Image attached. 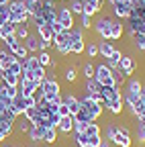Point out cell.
Here are the masks:
<instances>
[{
  "label": "cell",
  "instance_id": "obj_1",
  "mask_svg": "<svg viewBox=\"0 0 145 147\" xmlns=\"http://www.w3.org/2000/svg\"><path fill=\"white\" fill-rule=\"evenodd\" d=\"M8 23L12 25H27L29 23V12H27V6H25V0H10L8 2Z\"/></svg>",
  "mask_w": 145,
  "mask_h": 147
},
{
  "label": "cell",
  "instance_id": "obj_2",
  "mask_svg": "<svg viewBox=\"0 0 145 147\" xmlns=\"http://www.w3.org/2000/svg\"><path fill=\"white\" fill-rule=\"evenodd\" d=\"M80 104H82V110L90 117V121H98V119H100V115L104 113V108H102L98 102H94L88 94H84V96L80 98Z\"/></svg>",
  "mask_w": 145,
  "mask_h": 147
},
{
  "label": "cell",
  "instance_id": "obj_3",
  "mask_svg": "<svg viewBox=\"0 0 145 147\" xmlns=\"http://www.w3.org/2000/svg\"><path fill=\"white\" fill-rule=\"evenodd\" d=\"M113 21L115 18H111V16H98L92 23V29L96 31V35L102 41H111V25H113Z\"/></svg>",
  "mask_w": 145,
  "mask_h": 147
},
{
  "label": "cell",
  "instance_id": "obj_4",
  "mask_svg": "<svg viewBox=\"0 0 145 147\" xmlns=\"http://www.w3.org/2000/svg\"><path fill=\"white\" fill-rule=\"evenodd\" d=\"M94 80H96L100 86H117V84H115V76H113V69L108 67L106 63H98V65H96Z\"/></svg>",
  "mask_w": 145,
  "mask_h": 147
},
{
  "label": "cell",
  "instance_id": "obj_5",
  "mask_svg": "<svg viewBox=\"0 0 145 147\" xmlns=\"http://www.w3.org/2000/svg\"><path fill=\"white\" fill-rule=\"evenodd\" d=\"M111 143L117 145V147H131L133 145V137H131L129 127L127 125H117V135H115V139Z\"/></svg>",
  "mask_w": 145,
  "mask_h": 147
},
{
  "label": "cell",
  "instance_id": "obj_6",
  "mask_svg": "<svg viewBox=\"0 0 145 147\" xmlns=\"http://www.w3.org/2000/svg\"><path fill=\"white\" fill-rule=\"evenodd\" d=\"M53 47L57 49V53L61 55V57H65V55H69L71 51H69V33L67 31H61V33H57L55 37H53Z\"/></svg>",
  "mask_w": 145,
  "mask_h": 147
},
{
  "label": "cell",
  "instance_id": "obj_7",
  "mask_svg": "<svg viewBox=\"0 0 145 147\" xmlns=\"http://www.w3.org/2000/svg\"><path fill=\"white\" fill-rule=\"evenodd\" d=\"M57 23L63 27V31H69V29H74V14H71L69 6H63L57 10Z\"/></svg>",
  "mask_w": 145,
  "mask_h": 147
},
{
  "label": "cell",
  "instance_id": "obj_8",
  "mask_svg": "<svg viewBox=\"0 0 145 147\" xmlns=\"http://www.w3.org/2000/svg\"><path fill=\"white\" fill-rule=\"evenodd\" d=\"M131 8H133V6L127 2V0H119V2L113 4V14L119 18V21H127L129 14H131Z\"/></svg>",
  "mask_w": 145,
  "mask_h": 147
},
{
  "label": "cell",
  "instance_id": "obj_9",
  "mask_svg": "<svg viewBox=\"0 0 145 147\" xmlns=\"http://www.w3.org/2000/svg\"><path fill=\"white\" fill-rule=\"evenodd\" d=\"M119 69L125 74L127 78L133 76L135 69H137V61L131 57V55H121V59H119Z\"/></svg>",
  "mask_w": 145,
  "mask_h": 147
},
{
  "label": "cell",
  "instance_id": "obj_10",
  "mask_svg": "<svg viewBox=\"0 0 145 147\" xmlns=\"http://www.w3.org/2000/svg\"><path fill=\"white\" fill-rule=\"evenodd\" d=\"M74 123H76L74 115L61 117V119H59V123H57V133H61V135H69V133H74Z\"/></svg>",
  "mask_w": 145,
  "mask_h": 147
},
{
  "label": "cell",
  "instance_id": "obj_11",
  "mask_svg": "<svg viewBox=\"0 0 145 147\" xmlns=\"http://www.w3.org/2000/svg\"><path fill=\"white\" fill-rule=\"evenodd\" d=\"M16 88H19V94H21V96H33L35 88H37V82H35V80H25V78H21Z\"/></svg>",
  "mask_w": 145,
  "mask_h": 147
},
{
  "label": "cell",
  "instance_id": "obj_12",
  "mask_svg": "<svg viewBox=\"0 0 145 147\" xmlns=\"http://www.w3.org/2000/svg\"><path fill=\"white\" fill-rule=\"evenodd\" d=\"M8 108L12 110V115H14V117L25 115V110H27V106H25V98H23L21 94H16V96L12 98V102H10V106H8Z\"/></svg>",
  "mask_w": 145,
  "mask_h": 147
},
{
  "label": "cell",
  "instance_id": "obj_13",
  "mask_svg": "<svg viewBox=\"0 0 145 147\" xmlns=\"http://www.w3.org/2000/svg\"><path fill=\"white\" fill-rule=\"evenodd\" d=\"M104 108H106L111 115L119 117V115H123V110H125V100H123V98H117V100H108V102L104 104Z\"/></svg>",
  "mask_w": 145,
  "mask_h": 147
},
{
  "label": "cell",
  "instance_id": "obj_14",
  "mask_svg": "<svg viewBox=\"0 0 145 147\" xmlns=\"http://www.w3.org/2000/svg\"><path fill=\"white\" fill-rule=\"evenodd\" d=\"M135 141L139 145H145V119H135Z\"/></svg>",
  "mask_w": 145,
  "mask_h": 147
},
{
  "label": "cell",
  "instance_id": "obj_15",
  "mask_svg": "<svg viewBox=\"0 0 145 147\" xmlns=\"http://www.w3.org/2000/svg\"><path fill=\"white\" fill-rule=\"evenodd\" d=\"M63 104H65V106L69 108V113H71V115H76L78 110L82 108V104H80V98H78V96H74L71 92L63 96Z\"/></svg>",
  "mask_w": 145,
  "mask_h": 147
},
{
  "label": "cell",
  "instance_id": "obj_16",
  "mask_svg": "<svg viewBox=\"0 0 145 147\" xmlns=\"http://www.w3.org/2000/svg\"><path fill=\"white\" fill-rule=\"evenodd\" d=\"M14 59H19V57H16L14 53H10L6 47H4V49H0V71H4Z\"/></svg>",
  "mask_w": 145,
  "mask_h": 147
},
{
  "label": "cell",
  "instance_id": "obj_17",
  "mask_svg": "<svg viewBox=\"0 0 145 147\" xmlns=\"http://www.w3.org/2000/svg\"><path fill=\"white\" fill-rule=\"evenodd\" d=\"M41 141H43L45 145H53V143H57V129H55V127L43 129V131H41Z\"/></svg>",
  "mask_w": 145,
  "mask_h": 147
},
{
  "label": "cell",
  "instance_id": "obj_18",
  "mask_svg": "<svg viewBox=\"0 0 145 147\" xmlns=\"http://www.w3.org/2000/svg\"><path fill=\"white\" fill-rule=\"evenodd\" d=\"M123 35H125L123 21L115 18V21H113V25H111V41H119V39H123Z\"/></svg>",
  "mask_w": 145,
  "mask_h": 147
},
{
  "label": "cell",
  "instance_id": "obj_19",
  "mask_svg": "<svg viewBox=\"0 0 145 147\" xmlns=\"http://www.w3.org/2000/svg\"><path fill=\"white\" fill-rule=\"evenodd\" d=\"M31 127H33V125H31V121H29V119H27L25 115H21V117H16L14 129H16V133H19V135H27Z\"/></svg>",
  "mask_w": 145,
  "mask_h": 147
},
{
  "label": "cell",
  "instance_id": "obj_20",
  "mask_svg": "<svg viewBox=\"0 0 145 147\" xmlns=\"http://www.w3.org/2000/svg\"><path fill=\"white\" fill-rule=\"evenodd\" d=\"M37 37L41 41H53V37H55V33H53V29H51V25H41V27H37Z\"/></svg>",
  "mask_w": 145,
  "mask_h": 147
},
{
  "label": "cell",
  "instance_id": "obj_21",
  "mask_svg": "<svg viewBox=\"0 0 145 147\" xmlns=\"http://www.w3.org/2000/svg\"><path fill=\"white\" fill-rule=\"evenodd\" d=\"M115 45H113V41H98V55L100 57H111V55L115 53Z\"/></svg>",
  "mask_w": 145,
  "mask_h": 147
},
{
  "label": "cell",
  "instance_id": "obj_22",
  "mask_svg": "<svg viewBox=\"0 0 145 147\" xmlns=\"http://www.w3.org/2000/svg\"><path fill=\"white\" fill-rule=\"evenodd\" d=\"M100 10H102V2H100V0H86V2H84V12L90 14V16L98 14Z\"/></svg>",
  "mask_w": 145,
  "mask_h": 147
},
{
  "label": "cell",
  "instance_id": "obj_23",
  "mask_svg": "<svg viewBox=\"0 0 145 147\" xmlns=\"http://www.w3.org/2000/svg\"><path fill=\"white\" fill-rule=\"evenodd\" d=\"M8 51H10V53H14L19 59H27V57H29V51H27V47H25V43H23V41H16L12 47H8Z\"/></svg>",
  "mask_w": 145,
  "mask_h": 147
},
{
  "label": "cell",
  "instance_id": "obj_24",
  "mask_svg": "<svg viewBox=\"0 0 145 147\" xmlns=\"http://www.w3.org/2000/svg\"><path fill=\"white\" fill-rule=\"evenodd\" d=\"M23 43H25V47H27L29 53H39V37L37 35H29Z\"/></svg>",
  "mask_w": 145,
  "mask_h": 147
},
{
  "label": "cell",
  "instance_id": "obj_25",
  "mask_svg": "<svg viewBox=\"0 0 145 147\" xmlns=\"http://www.w3.org/2000/svg\"><path fill=\"white\" fill-rule=\"evenodd\" d=\"M25 117L31 121V125H39L41 123V110L37 106H31V108L25 110Z\"/></svg>",
  "mask_w": 145,
  "mask_h": 147
},
{
  "label": "cell",
  "instance_id": "obj_26",
  "mask_svg": "<svg viewBox=\"0 0 145 147\" xmlns=\"http://www.w3.org/2000/svg\"><path fill=\"white\" fill-rule=\"evenodd\" d=\"M23 67H25V69H29V71H35L37 67H41L39 57H37V55H31V53H29V57H27V59H23Z\"/></svg>",
  "mask_w": 145,
  "mask_h": 147
},
{
  "label": "cell",
  "instance_id": "obj_27",
  "mask_svg": "<svg viewBox=\"0 0 145 147\" xmlns=\"http://www.w3.org/2000/svg\"><path fill=\"white\" fill-rule=\"evenodd\" d=\"M41 131H43V129H41L39 125H33V127L29 129V133H27L29 141H31V143H41Z\"/></svg>",
  "mask_w": 145,
  "mask_h": 147
},
{
  "label": "cell",
  "instance_id": "obj_28",
  "mask_svg": "<svg viewBox=\"0 0 145 147\" xmlns=\"http://www.w3.org/2000/svg\"><path fill=\"white\" fill-rule=\"evenodd\" d=\"M0 76H2V80H4V86H14V88L19 86V80H21L19 76H14V74L6 71V69H4V71H0Z\"/></svg>",
  "mask_w": 145,
  "mask_h": 147
},
{
  "label": "cell",
  "instance_id": "obj_29",
  "mask_svg": "<svg viewBox=\"0 0 145 147\" xmlns=\"http://www.w3.org/2000/svg\"><path fill=\"white\" fill-rule=\"evenodd\" d=\"M100 88H102V86H100L94 78H92V80H86V84H84V94H88V96H90V94H96V92H100Z\"/></svg>",
  "mask_w": 145,
  "mask_h": 147
},
{
  "label": "cell",
  "instance_id": "obj_30",
  "mask_svg": "<svg viewBox=\"0 0 145 147\" xmlns=\"http://www.w3.org/2000/svg\"><path fill=\"white\" fill-rule=\"evenodd\" d=\"M94 74H96V65H94L92 61H86V63L82 65V76H84L86 80H92Z\"/></svg>",
  "mask_w": 145,
  "mask_h": 147
},
{
  "label": "cell",
  "instance_id": "obj_31",
  "mask_svg": "<svg viewBox=\"0 0 145 147\" xmlns=\"http://www.w3.org/2000/svg\"><path fill=\"white\" fill-rule=\"evenodd\" d=\"M141 88H143V82H141V80H137V78H131L129 82H127V86H125V90H127V92H135V94H139Z\"/></svg>",
  "mask_w": 145,
  "mask_h": 147
},
{
  "label": "cell",
  "instance_id": "obj_32",
  "mask_svg": "<svg viewBox=\"0 0 145 147\" xmlns=\"http://www.w3.org/2000/svg\"><path fill=\"white\" fill-rule=\"evenodd\" d=\"M31 35V29H29V25H16V31H14V37L19 41H25L27 37Z\"/></svg>",
  "mask_w": 145,
  "mask_h": 147
},
{
  "label": "cell",
  "instance_id": "obj_33",
  "mask_svg": "<svg viewBox=\"0 0 145 147\" xmlns=\"http://www.w3.org/2000/svg\"><path fill=\"white\" fill-rule=\"evenodd\" d=\"M14 31H16V25H12V23H4L2 27H0V41L6 39V37H10V35H14Z\"/></svg>",
  "mask_w": 145,
  "mask_h": 147
},
{
  "label": "cell",
  "instance_id": "obj_34",
  "mask_svg": "<svg viewBox=\"0 0 145 147\" xmlns=\"http://www.w3.org/2000/svg\"><path fill=\"white\" fill-rule=\"evenodd\" d=\"M6 71H10V74H14V76L21 78V74H23V59H14V61L6 67Z\"/></svg>",
  "mask_w": 145,
  "mask_h": 147
},
{
  "label": "cell",
  "instance_id": "obj_35",
  "mask_svg": "<svg viewBox=\"0 0 145 147\" xmlns=\"http://www.w3.org/2000/svg\"><path fill=\"white\" fill-rule=\"evenodd\" d=\"M100 133H102L100 125H98L96 121H90L88 127H86V135H88V137H92V135H100Z\"/></svg>",
  "mask_w": 145,
  "mask_h": 147
},
{
  "label": "cell",
  "instance_id": "obj_36",
  "mask_svg": "<svg viewBox=\"0 0 145 147\" xmlns=\"http://www.w3.org/2000/svg\"><path fill=\"white\" fill-rule=\"evenodd\" d=\"M84 53L88 55L90 59H92V57H98V43H94V41L86 43V49H84Z\"/></svg>",
  "mask_w": 145,
  "mask_h": 147
},
{
  "label": "cell",
  "instance_id": "obj_37",
  "mask_svg": "<svg viewBox=\"0 0 145 147\" xmlns=\"http://www.w3.org/2000/svg\"><path fill=\"white\" fill-rule=\"evenodd\" d=\"M45 78H47V67H43V65H41V67H37V69L33 71V80L37 82V84H41Z\"/></svg>",
  "mask_w": 145,
  "mask_h": 147
},
{
  "label": "cell",
  "instance_id": "obj_38",
  "mask_svg": "<svg viewBox=\"0 0 145 147\" xmlns=\"http://www.w3.org/2000/svg\"><path fill=\"white\" fill-rule=\"evenodd\" d=\"M69 10H71V14H84V2L82 0H71V4H69Z\"/></svg>",
  "mask_w": 145,
  "mask_h": 147
},
{
  "label": "cell",
  "instance_id": "obj_39",
  "mask_svg": "<svg viewBox=\"0 0 145 147\" xmlns=\"http://www.w3.org/2000/svg\"><path fill=\"white\" fill-rule=\"evenodd\" d=\"M65 82H69V84H76L78 82V69H76V65L65 69Z\"/></svg>",
  "mask_w": 145,
  "mask_h": 147
},
{
  "label": "cell",
  "instance_id": "obj_40",
  "mask_svg": "<svg viewBox=\"0 0 145 147\" xmlns=\"http://www.w3.org/2000/svg\"><path fill=\"white\" fill-rule=\"evenodd\" d=\"M37 57H39V63H41L43 67H49L51 61H53V59H51V55H49V51H39V53H37Z\"/></svg>",
  "mask_w": 145,
  "mask_h": 147
},
{
  "label": "cell",
  "instance_id": "obj_41",
  "mask_svg": "<svg viewBox=\"0 0 145 147\" xmlns=\"http://www.w3.org/2000/svg\"><path fill=\"white\" fill-rule=\"evenodd\" d=\"M115 135H117V125H115V123H108V125H106V129H104V139L113 141V139H115Z\"/></svg>",
  "mask_w": 145,
  "mask_h": 147
},
{
  "label": "cell",
  "instance_id": "obj_42",
  "mask_svg": "<svg viewBox=\"0 0 145 147\" xmlns=\"http://www.w3.org/2000/svg\"><path fill=\"white\" fill-rule=\"evenodd\" d=\"M133 45H135L139 51H145V35H143V33H137V35L133 37Z\"/></svg>",
  "mask_w": 145,
  "mask_h": 147
},
{
  "label": "cell",
  "instance_id": "obj_43",
  "mask_svg": "<svg viewBox=\"0 0 145 147\" xmlns=\"http://www.w3.org/2000/svg\"><path fill=\"white\" fill-rule=\"evenodd\" d=\"M45 100H47V104H61L63 96H61V92H59V94H47Z\"/></svg>",
  "mask_w": 145,
  "mask_h": 147
},
{
  "label": "cell",
  "instance_id": "obj_44",
  "mask_svg": "<svg viewBox=\"0 0 145 147\" xmlns=\"http://www.w3.org/2000/svg\"><path fill=\"white\" fill-rule=\"evenodd\" d=\"M80 18H82V29H92V16L90 14H80Z\"/></svg>",
  "mask_w": 145,
  "mask_h": 147
},
{
  "label": "cell",
  "instance_id": "obj_45",
  "mask_svg": "<svg viewBox=\"0 0 145 147\" xmlns=\"http://www.w3.org/2000/svg\"><path fill=\"white\" fill-rule=\"evenodd\" d=\"M86 127H88V123L76 121V123H74V133H86Z\"/></svg>",
  "mask_w": 145,
  "mask_h": 147
},
{
  "label": "cell",
  "instance_id": "obj_46",
  "mask_svg": "<svg viewBox=\"0 0 145 147\" xmlns=\"http://www.w3.org/2000/svg\"><path fill=\"white\" fill-rule=\"evenodd\" d=\"M57 115H59V117H67V115H71V113H69V108L61 102V104L57 106Z\"/></svg>",
  "mask_w": 145,
  "mask_h": 147
},
{
  "label": "cell",
  "instance_id": "obj_47",
  "mask_svg": "<svg viewBox=\"0 0 145 147\" xmlns=\"http://www.w3.org/2000/svg\"><path fill=\"white\" fill-rule=\"evenodd\" d=\"M23 98H25V106H27V108H31V106L37 104V100H35L33 96H23Z\"/></svg>",
  "mask_w": 145,
  "mask_h": 147
},
{
  "label": "cell",
  "instance_id": "obj_48",
  "mask_svg": "<svg viewBox=\"0 0 145 147\" xmlns=\"http://www.w3.org/2000/svg\"><path fill=\"white\" fill-rule=\"evenodd\" d=\"M51 29H53V33H55V35H57V33H61V31H63V27H61V25H59V23H57V21H55V23H53V25H51Z\"/></svg>",
  "mask_w": 145,
  "mask_h": 147
},
{
  "label": "cell",
  "instance_id": "obj_49",
  "mask_svg": "<svg viewBox=\"0 0 145 147\" xmlns=\"http://www.w3.org/2000/svg\"><path fill=\"white\" fill-rule=\"evenodd\" d=\"M98 147H113V143L108 141V139H104V137H102V141L98 143Z\"/></svg>",
  "mask_w": 145,
  "mask_h": 147
},
{
  "label": "cell",
  "instance_id": "obj_50",
  "mask_svg": "<svg viewBox=\"0 0 145 147\" xmlns=\"http://www.w3.org/2000/svg\"><path fill=\"white\" fill-rule=\"evenodd\" d=\"M139 96H141V100H143V104H145V86L141 88V92H139Z\"/></svg>",
  "mask_w": 145,
  "mask_h": 147
},
{
  "label": "cell",
  "instance_id": "obj_51",
  "mask_svg": "<svg viewBox=\"0 0 145 147\" xmlns=\"http://www.w3.org/2000/svg\"><path fill=\"white\" fill-rule=\"evenodd\" d=\"M2 4H8V0H0V6H2Z\"/></svg>",
  "mask_w": 145,
  "mask_h": 147
},
{
  "label": "cell",
  "instance_id": "obj_52",
  "mask_svg": "<svg viewBox=\"0 0 145 147\" xmlns=\"http://www.w3.org/2000/svg\"><path fill=\"white\" fill-rule=\"evenodd\" d=\"M4 86V80H2V76H0V88H2Z\"/></svg>",
  "mask_w": 145,
  "mask_h": 147
},
{
  "label": "cell",
  "instance_id": "obj_53",
  "mask_svg": "<svg viewBox=\"0 0 145 147\" xmlns=\"http://www.w3.org/2000/svg\"><path fill=\"white\" fill-rule=\"evenodd\" d=\"M141 117H143V119H145V110H143V115H141Z\"/></svg>",
  "mask_w": 145,
  "mask_h": 147
},
{
  "label": "cell",
  "instance_id": "obj_54",
  "mask_svg": "<svg viewBox=\"0 0 145 147\" xmlns=\"http://www.w3.org/2000/svg\"><path fill=\"white\" fill-rule=\"evenodd\" d=\"M4 147H14V145H4Z\"/></svg>",
  "mask_w": 145,
  "mask_h": 147
},
{
  "label": "cell",
  "instance_id": "obj_55",
  "mask_svg": "<svg viewBox=\"0 0 145 147\" xmlns=\"http://www.w3.org/2000/svg\"><path fill=\"white\" fill-rule=\"evenodd\" d=\"M100 2H106V0H100Z\"/></svg>",
  "mask_w": 145,
  "mask_h": 147
},
{
  "label": "cell",
  "instance_id": "obj_56",
  "mask_svg": "<svg viewBox=\"0 0 145 147\" xmlns=\"http://www.w3.org/2000/svg\"><path fill=\"white\" fill-rule=\"evenodd\" d=\"M82 2H86V0H82Z\"/></svg>",
  "mask_w": 145,
  "mask_h": 147
},
{
  "label": "cell",
  "instance_id": "obj_57",
  "mask_svg": "<svg viewBox=\"0 0 145 147\" xmlns=\"http://www.w3.org/2000/svg\"><path fill=\"white\" fill-rule=\"evenodd\" d=\"M0 143H2V139H0Z\"/></svg>",
  "mask_w": 145,
  "mask_h": 147
},
{
  "label": "cell",
  "instance_id": "obj_58",
  "mask_svg": "<svg viewBox=\"0 0 145 147\" xmlns=\"http://www.w3.org/2000/svg\"><path fill=\"white\" fill-rule=\"evenodd\" d=\"M8 2H10V0H8Z\"/></svg>",
  "mask_w": 145,
  "mask_h": 147
}]
</instances>
